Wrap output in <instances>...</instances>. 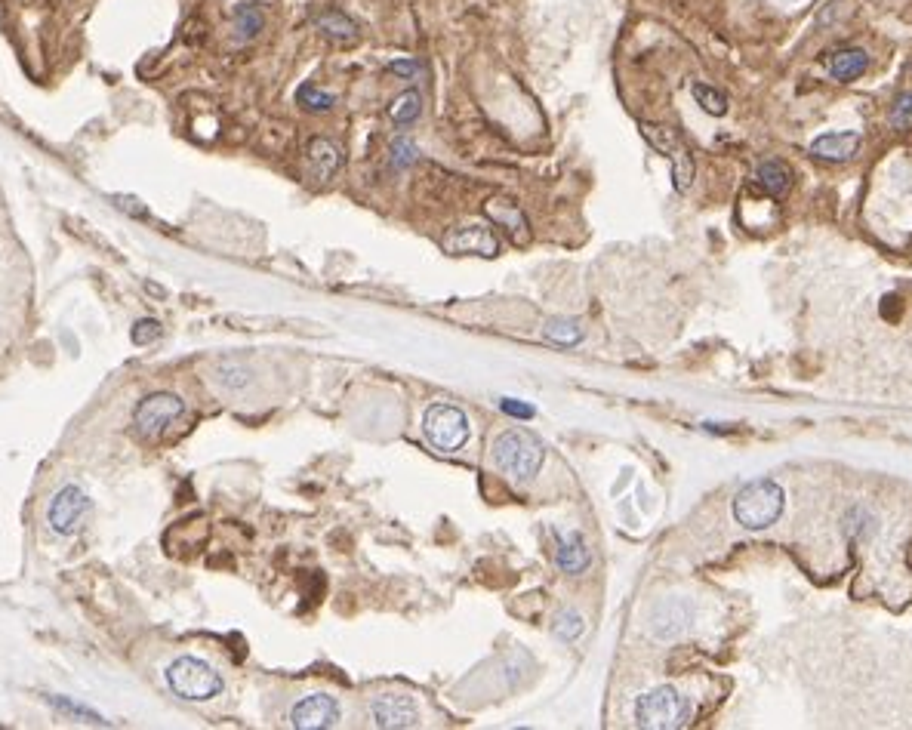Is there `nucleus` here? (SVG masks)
<instances>
[{
	"instance_id": "423d86ee",
	"label": "nucleus",
	"mask_w": 912,
	"mask_h": 730,
	"mask_svg": "<svg viewBox=\"0 0 912 730\" xmlns=\"http://www.w3.org/2000/svg\"><path fill=\"white\" fill-rule=\"evenodd\" d=\"M423 429H426V438L432 441V447H438L444 453L463 450L472 435L466 410L453 407V404H432L423 416Z\"/></svg>"
},
{
	"instance_id": "9d476101",
	"label": "nucleus",
	"mask_w": 912,
	"mask_h": 730,
	"mask_svg": "<svg viewBox=\"0 0 912 730\" xmlns=\"http://www.w3.org/2000/svg\"><path fill=\"white\" fill-rule=\"evenodd\" d=\"M290 724L296 730H327L339 724V703L330 694H309L290 709Z\"/></svg>"
},
{
	"instance_id": "0eeeda50",
	"label": "nucleus",
	"mask_w": 912,
	"mask_h": 730,
	"mask_svg": "<svg viewBox=\"0 0 912 730\" xmlns=\"http://www.w3.org/2000/svg\"><path fill=\"white\" fill-rule=\"evenodd\" d=\"M182 413H185V401L179 395L155 392V395H148V398L139 401V407L133 413V422L145 438H158L173 426Z\"/></svg>"
},
{
	"instance_id": "b1692460",
	"label": "nucleus",
	"mask_w": 912,
	"mask_h": 730,
	"mask_svg": "<svg viewBox=\"0 0 912 730\" xmlns=\"http://www.w3.org/2000/svg\"><path fill=\"white\" fill-rule=\"evenodd\" d=\"M691 93H694L697 105H700L706 114H712V118H721V114H728V96L721 93V90H715V87L697 81V84L691 87Z\"/></svg>"
},
{
	"instance_id": "4468645a",
	"label": "nucleus",
	"mask_w": 912,
	"mask_h": 730,
	"mask_svg": "<svg viewBox=\"0 0 912 730\" xmlns=\"http://www.w3.org/2000/svg\"><path fill=\"white\" fill-rule=\"evenodd\" d=\"M484 213H487V219H493L497 225H503L506 232L512 235V241L515 244H527V238H530V225H527V216L521 213V207L512 201V198H490L487 204H484Z\"/></svg>"
},
{
	"instance_id": "412c9836",
	"label": "nucleus",
	"mask_w": 912,
	"mask_h": 730,
	"mask_svg": "<svg viewBox=\"0 0 912 730\" xmlns=\"http://www.w3.org/2000/svg\"><path fill=\"white\" fill-rule=\"evenodd\" d=\"M543 336L555 345H564V349H574V345L583 342V327H580V321H570V318H552L546 324Z\"/></svg>"
},
{
	"instance_id": "9b49d317",
	"label": "nucleus",
	"mask_w": 912,
	"mask_h": 730,
	"mask_svg": "<svg viewBox=\"0 0 912 730\" xmlns=\"http://www.w3.org/2000/svg\"><path fill=\"white\" fill-rule=\"evenodd\" d=\"M370 721H373V727H383V730H404V727H416L420 712H416V703L410 697L383 694L370 703Z\"/></svg>"
},
{
	"instance_id": "aec40b11",
	"label": "nucleus",
	"mask_w": 912,
	"mask_h": 730,
	"mask_svg": "<svg viewBox=\"0 0 912 730\" xmlns=\"http://www.w3.org/2000/svg\"><path fill=\"white\" fill-rule=\"evenodd\" d=\"M423 114V96H420V90H404V93H398L395 99H392V105H389V118L398 124V127H407V124H413L416 118Z\"/></svg>"
},
{
	"instance_id": "6ab92c4d",
	"label": "nucleus",
	"mask_w": 912,
	"mask_h": 730,
	"mask_svg": "<svg viewBox=\"0 0 912 730\" xmlns=\"http://www.w3.org/2000/svg\"><path fill=\"white\" fill-rule=\"evenodd\" d=\"M755 182L765 188V195L783 198L786 191L792 188V170L783 161L771 158V161H762V164L755 167Z\"/></svg>"
},
{
	"instance_id": "7ed1b4c3",
	"label": "nucleus",
	"mask_w": 912,
	"mask_h": 730,
	"mask_svg": "<svg viewBox=\"0 0 912 730\" xmlns=\"http://www.w3.org/2000/svg\"><path fill=\"white\" fill-rule=\"evenodd\" d=\"M691 700L672 684L644 690L635 700V724L644 730H678L691 721Z\"/></svg>"
},
{
	"instance_id": "20e7f679",
	"label": "nucleus",
	"mask_w": 912,
	"mask_h": 730,
	"mask_svg": "<svg viewBox=\"0 0 912 730\" xmlns=\"http://www.w3.org/2000/svg\"><path fill=\"white\" fill-rule=\"evenodd\" d=\"M167 684H170V690H173L176 697H182L188 703L213 700V697L222 694V687H225L222 675L210 663H204L198 657H179V660H173L167 666Z\"/></svg>"
},
{
	"instance_id": "ddd939ff",
	"label": "nucleus",
	"mask_w": 912,
	"mask_h": 730,
	"mask_svg": "<svg viewBox=\"0 0 912 730\" xmlns=\"http://www.w3.org/2000/svg\"><path fill=\"white\" fill-rule=\"evenodd\" d=\"M863 136L854 130H839V133H823L811 142V155L829 164H845L857 155Z\"/></svg>"
},
{
	"instance_id": "a211bd4d",
	"label": "nucleus",
	"mask_w": 912,
	"mask_h": 730,
	"mask_svg": "<svg viewBox=\"0 0 912 730\" xmlns=\"http://www.w3.org/2000/svg\"><path fill=\"white\" fill-rule=\"evenodd\" d=\"M315 25H318V31L327 37V41H333V44H355L358 41V22L352 19V16H346L342 10H324L318 19H315Z\"/></svg>"
},
{
	"instance_id": "f257e3e1",
	"label": "nucleus",
	"mask_w": 912,
	"mask_h": 730,
	"mask_svg": "<svg viewBox=\"0 0 912 730\" xmlns=\"http://www.w3.org/2000/svg\"><path fill=\"white\" fill-rule=\"evenodd\" d=\"M493 466L512 481H530L537 478L543 463H546V447L537 435H530L524 429H506L493 438L490 447Z\"/></svg>"
},
{
	"instance_id": "cd10ccee",
	"label": "nucleus",
	"mask_w": 912,
	"mask_h": 730,
	"mask_svg": "<svg viewBox=\"0 0 912 730\" xmlns=\"http://www.w3.org/2000/svg\"><path fill=\"white\" fill-rule=\"evenodd\" d=\"M219 382L225 389H244L250 382V370L244 364H235V361H225L219 367Z\"/></svg>"
},
{
	"instance_id": "2f4dec72",
	"label": "nucleus",
	"mask_w": 912,
	"mask_h": 730,
	"mask_svg": "<svg viewBox=\"0 0 912 730\" xmlns=\"http://www.w3.org/2000/svg\"><path fill=\"white\" fill-rule=\"evenodd\" d=\"M389 71H392V74H401V78H407V81H413L416 74L423 71V65L416 62V59H395V62H389Z\"/></svg>"
},
{
	"instance_id": "f3484780",
	"label": "nucleus",
	"mask_w": 912,
	"mask_h": 730,
	"mask_svg": "<svg viewBox=\"0 0 912 730\" xmlns=\"http://www.w3.org/2000/svg\"><path fill=\"white\" fill-rule=\"evenodd\" d=\"M558 567L567 576H580L592 564V555L586 549V540L580 533H558V552H555Z\"/></svg>"
},
{
	"instance_id": "f8f14e48",
	"label": "nucleus",
	"mask_w": 912,
	"mask_h": 730,
	"mask_svg": "<svg viewBox=\"0 0 912 730\" xmlns=\"http://www.w3.org/2000/svg\"><path fill=\"white\" fill-rule=\"evenodd\" d=\"M342 145L324 136H315L306 148V176L318 185H327L342 170Z\"/></svg>"
},
{
	"instance_id": "393cba45",
	"label": "nucleus",
	"mask_w": 912,
	"mask_h": 730,
	"mask_svg": "<svg viewBox=\"0 0 912 730\" xmlns=\"http://www.w3.org/2000/svg\"><path fill=\"white\" fill-rule=\"evenodd\" d=\"M552 629H555V635L564 638V641H577V638L583 635L586 626H583V617H580L577 610H561L558 617H555V626H552Z\"/></svg>"
},
{
	"instance_id": "dca6fc26",
	"label": "nucleus",
	"mask_w": 912,
	"mask_h": 730,
	"mask_svg": "<svg viewBox=\"0 0 912 730\" xmlns=\"http://www.w3.org/2000/svg\"><path fill=\"white\" fill-rule=\"evenodd\" d=\"M823 65H826V71H829V78H832V81L851 84V81H857L860 74L869 68V56H866V50H860V47H845V50H835V53L823 56Z\"/></svg>"
},
{
	"instance_id": "a878e982",
	"label": "nucleus",
	"mask_w": 912,
	"mask_h": 730,
	"mask_svg": "<svg viewBox=\"0 0 912 730\" xmlns=\"http://www.w3.org/2000/svg\"><path fill=\"white\" fill-rule=\"evenodd\" d=\"M416 145L407 139V136H398L395 142H392V148H389V167L392 170H407L410 164H416Z\"/></svg>"
},
{
	"instance_id": "c756f323",
	"label": "nucleus",
	"mask_w": 912,
	"mask_h": 730,
	"mask_svg": "<svg viewBox=\"0 0 912 730\" xmlns=\"http://www.w3.org/2000/svg\"><path fill=\"white\" fill-rule=\"evenodd\" d=\"M56 709H62V712H68V715H78V718H84L87 724H105L96 712H90V709H84V706H78V703H71V700H62V697H53L50 700Z\"/></svg>"
},
{
	"instance_id": "f03ea898",
	"label": "nucleus",
	"mask_w": 912,
	"mask_h": 730,
	"mask_svg": "<svg viewBox=\"0 0 912 730\" xmlns=\"http://www.w3.org/2000/svg\"><path fill=\"white\" fill-rule=\"evenodd\" d=\"M783 506H786L783 487L771 478H758V481H749L737 490L734 518L746 530H768L771 524L780 521Z\"/></svg>"
},
{
	"instance_id": "c85d7f7f",
	"label": "nucleus",
	"mask_w": 912,
	"mask_h": 730,
	"mask_svg": "<svg viewBox=\"0 0 912 730\" xmlns=\"http://www.w3.org/2000/svg\"><path fill=\"white\" fill-rule=\"evenodd\" d=\"M133 342L136 345H151L158 336H161V321H155V318H142V321H136V327H133Z\"/></svg>"
},
{
	"instance_id": "5701e85b",
	"label": "nucleus",
	"mask_w": 912,
	"mask_h": 730,
	"mask_svg": "<svg viewBox=\"0 0 912 730\" xmlns=\"http://www.w3.org/2000/svg\"><path fill=\"white\" fill-rule=\"evenodd\" d=\"M262 25H265V16H262L259 7L241 4V7L235 10V31H238V41H253V37L262 31Z\"/></svg>"
},
{
	"instance_id": "4be33fe9",
	"label": "nucleus",
	"mask_w": 912,
	"mask_h": 730,
	"mask_svg": "<svg viewBox=\"0 0 912 730\" xmlns=\"http://www.w3.org/2000/svg\"><path fill=\"white\" fill-rule=\"evenodd\" d=\"M296 102H299V108H306V111H312V114H324V111H333V108H336V96H333V93H324V90L315 87V84H302V87L296 90Z\"/></svg>"
},
{
	"instance_id": "bb28decb",
	"label": "nucleus",
	"mask_w": 912,
	"mask_h": 730,
	"mask_svg": "<svg viewBox=\"0 0 912 730\" xmlns=\"http://www.w3.org/2000/svg\"><path fill=\"white\" fill-rule=\"evenodd\" d=\"M891 127L894 130H912V90L897 93L894 105H891Z\"/></svg>"
},
{
	"instance_id": "1a4fd4ad",
	"label": "nucleus",
	"mask_w": 912,
	"mask_h": 730,
	"mask_svg": "<svg viewBox=\"0 0 912 730\" xmlns=\"http://www.w3.org/2000/svg\"><path fill=\"white\" fill-rule=\"evenodd\" d=\"M441 247L453 256H487V259H493L500 253V241L487 225L450 228V232L444 235V241H441Z\"/></svg>"
},
{
	"instance_id": "39448f33",
	"label": "nucleus",
	"mask_w": 912,
	"mask_h": 730,
	"mask_svg": "<svg viewBox=\"0 0 912 730\" xmlns=\"http://www.w3.org/2000/svg\"><path fill=\"white\" fill-rule=\"evenodd\" d=\"M641 136L648 139L663 158H669L675 188H678V191H688V188L694 185L697 167H694V155H691L688 142L681 139V133H678L675 127H669V124H651V121H644V124H641Z\"/></svg>"
},
{
	"instance_id": "7c9ffc66",
	"label": "nucleus",
	"mask_w": 912,
	"mask_h": 730,
	"mask_svg": "<svg viewBox=\"0 0 912 730\" xmlns=\"http://www.w3.org/2000/svg\"><path fill=\"white\" fill-rule=\"evenodd\" d=\"M500 407H503V413L506 416H515V419H530L537 410L530 407V404H524V401H518V398H503L500 401Z\"/></svg>"
},
{
	"instance_id": "2eb2a0df",
	"label": "nucleus",
	"mask_w": 912,
	"mask_h": 730,
	"mask_svg": "<svg viewBox=\"0 0 912 730\" xmlns=\"http://www.w3.org/2000/svg\"><path fill=\"white\" fill-rule=\"evenodd\" d=\"M688 623H691V607L684 601H678V598H669V601L657 604L654 617H651V632L657 638L669 641V638H675V635H681L684 629H688Z\"/></svg>"
},
{
	"instance_id": "6e6552de",
	"label": "nucleus",
	"mask_w": 912,
	"mask_h": 730,
	"mask_svg": "<svg viewBox=\"0 0 912 730\" xmlns=\"http://www.w3.org/2000/svg\"><path fill=\"white\" fill-rule=\"evenodd\" d=\"M90 512V499L81 487L74 484H65L53 499H50V509H47V521L50 527L59 533V536H71L74 530L81 527V521L87 518Z\"/></svg>"
}]
</instances>
